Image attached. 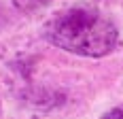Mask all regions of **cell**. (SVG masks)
Returning <instances> with one entry per match:
<instances>
[{
	"mask_svg": "<svg viewBox=\"0 0 123 119\" xmlns=\"http://www.w3.org/2000/svg\"><path fill=\"white\" fill-rule=\"evenodd\" d=\"M104 119H123V108H115V111H111Z\"/></svg>",
	"mask_w": 123,
	"mask_h": 119,
	"instance_id": "cell-3",
	"label": "cell"
},
{
	"mask_svg": "<svg viewBox=\"0 0 123 119\" xmlns=\"http://www.w3.org/2000/svg\"><path fill=\"white\" fill-rule=\"evenodd\" d=\"M51 0H13V4L19 9V11H36V9H40V7H45V4H49Z\"/></svg>",
	"mask_w": 123,
	"mask_h": 119,
	"instance_id": "cell-2",
	"label": "cell"
},
{
	"mask_svg": "<svg viewBox=\"0 0 123 119\" xmlns=\"http://www.w3.org/2000/svg\"><path fill=\"white\" fill-rule=\"evenodd\" d=\"M55 47L85 58H104L119 45V32L108 17L85 7L68 9L47 26Z\"/></svg>",
	"mask_w": 123,
	"mask_h": 119,
	"instance_id": "cell-1",
	"label": "cell"
}]
</instances>
